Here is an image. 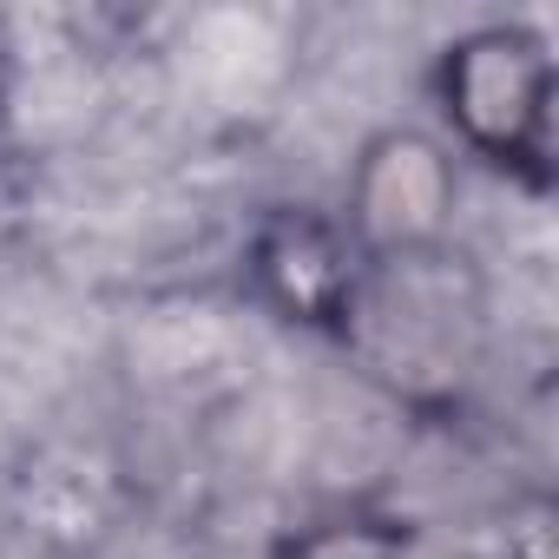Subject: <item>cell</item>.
Returning <instances> with one entry per match:
<instances>
[{
  "label": "cell",
  "mask_w": 559,
  "mask_h": 559,
  "mask_svg": "<svg viewBox=\"0 0 559 559\" xmlns=\"http://www.w3.org/2000/svg\"><path fill=\"white\" fill-rule=\"evenodd\" d=\"M330 343L382 402L454 415L493 356V284L461 243L369 257Z\"/></svg>",
  "instance_id": "cell-1"
},
{
  "label": "cell",
  "mask_w": 559,
  "mask_h": 559,
  "mask_svg": "<svg viewBox=\"0 0 559 559\" xmlns=\"http://www.w3.org/2000/svg\"><path fill=\"white\" fill-rule=\"evenodd\" d=\"M435 112L454 158H480L520 191L546 198L559 178V67L533 21H474L441 40L428 67Z\"/></svg>",
  "instance_id": "cell-2"
},
{
  "label": "cell",
  "mask_w": 559,
  "mask_h": 559,
  "mask_svg": "<svg viewBox=\"0 0 559 559\" xmlns=\"http://www.w3.org/2000/svg\"><path fill=\"white\" fill-rule=\"evenodd\" d=\"M454 211H461V158L448 152L441 132L382 126L356 145L336 217L349 224L362 257L441 250L454 243Z\"/></svg>",
  "instance_id": "cell-3"
},
{
  "label": "cell",
  "mask_w": 559,
  "mask_h": 559,
  "mask_svg": "<svg viewBox=\"0 0 559 559\" xmlns=\"http://www.w3.org/2000/svg\"><path fill=\"white\" fill-rule=\"evenodd\" d=\"M362 250L349 224L323 204H270L243 230V290L304 336H336L349 290L362 276Z\"/></svg>",
  "instance_id": "cell-4"
},
{
  "label": "cell",
  "mask_w": 559,
  "mask_h": 559,
  "mask_svg": "<svg viewBox=\"0 0 559 559\" xmlns=\"http://www.w3.org/2000/svg\"><path fill=\"white\" fill-rule=\"evenodd\" d=\"M408 546H415V520L349 507V513H323L310 526L276 533L270 559H408Z\"/></svg>",
  "instance_id": "cell-5"
},
{
  "label": "cell",
  "mask_w": 559,
  "mask_h": 559,
  "mask_svg": "<svg viewBox=\"0 0 559 559\" xmlns=\"http://www.w3.org/2000/svg\"><path fill=\"white\" fill-rule=\"evenodd\" d=\"M552 507H546V493H533L526 500V513H513V526H507V559H552Z\"/></svg>",
  "instance_id": "cell-6"
},
{
  "label": "cell",
  "mask_w": 559,
  "mask_h": 559,
  "mask_svg": "<svg viewBox=\"0 0 559 559\" xmlns=\"http://www.w3.org/2000/svg\"><path fill=\"white\" fill-rule=\"evenodd\" d=\"M8 126H14V73H8V47H0V152H8Z\"/></svg>",
  "instance_id": "cell-7"
}]
</instances>
